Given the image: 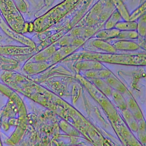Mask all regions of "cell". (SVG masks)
Returning <instances> with one entry per match:
<instances>
[{
    "instance_id": "1",
    "label": "cell",
    "mask_w": 146,
    "mask_h": 146,
    "mask_svg": "<svg viewBox=\"0 0 146 146\" xmlns=\"http://www.w3.org/2000/svg\"><path fill=\"white\" fill-rule=\"evenodd\" d=\"M33 51L32 47H9L0 48V54H6L10 55H18L19 54H27Z\"/></svg>"
},
{
    "instance_id": "2",
    "label": "cell",
    "mask_w": 146,
    "mask_h": 146,
    "mask_svg": "<svg viewBox=\"0 0 146 146\" xmlns=\"http://www.w3.org/2000/svg\"><path fill=\"white\" fill-rule=\"evenodd\" d=\"M112 3L115 6L117 11L125 21H129V13L124 6L121 0H110Z\"/></svg>"
},
{
    "instance_id": "3",
    "label": "cell",
    "mask_w": 146,
    "mask_h": 146,
    "mask_svg": "<svg viewBox=\"0 0 146 146\" xmlns=\"http://www.w3.org/2000/svg\"><path fill=\"white\" fill-rule=\"evenodd\" d=\"M120 30L115 28V29H109L102 30L99 31L96 36L100 39H110L113 37H116Z\"/></svg>"
},
{
    "instance_id": "4",
    "label": "cell",
    "mask_w": 146,
    "mask_h": 146,
    "mask_svg": "<svg viewBox=\"0 0 146 146\" xmlns=\"http://www.w3.org/2000/svg\"><path fill=\"white\" fill-rule=\"evenodd\" d=\"M137 24L133 21H127L126 22H118L115 27L119 30H136L137 29Z\"/></svg>"
},
{
    "instance_id": "5",
    "label": "cell",
    "mask_w": 146,
    "mask_h": 146,
    "mask_svg": "<svg viewBox=\"0 0 146 146\" xmlns=\"http://www.w3.org/2000/svg\"><path fill=\"white\" fill-rule=\"evenodd\" d=\"M46 67V63H28L26 64L24 70L29 74H34V73H38L39 71L43 70L44 69V68Z\"/></svg>"
},
{
    "instance_id": "6",
    "label": "cell",
    "mask_w": 146,
    "mask_h": 146,
    "mask_svg": "<svg viewBox=\"0 0 146 146\" xmlns=\"http://www.w3.org/2000/svg\"><path fill=\"white\" fill-rule=\"evenodd\" d=\"M114 46L116 48L120 50H135L138 48L137 44L127 40H121V42H116Z\"/></svg>"
},
{
    "instance_id": "7",
    "label": "cell",
    "mask_w": 146,
    "mask_h": 146,
    "mask_svg": "<svg viewBox=\"0 0 146 146\" xmlns=\"http://www.w3.org/2000/svg\"><path fill=\"white\" fill-rule=\"evenodd\" d=\"M138 37V33L135 30H121L116 38L119 39H136Z\"/></svg>"
},
{
    "instance_id": "8",
    "label": "cell",
    "mask_w": 146,
    "mask_h": 146,
    "mask_svg": "<svg viewBox=\"0 0 146 146\" xmlns=\"http://www.w3.org/2000/svg\"><path fill=\"white\" fill-rule=\"evenodd\" d=\"M110 73L107 70H92L87 71L86 72L87 76L94 78H106L110 75Z\"/></svg>"
},
{
    "instance_id": "9",
    "label": "cell",
    "mask_w": 146,
    "mask_h": 146,
    "mask_svg": "<svg viewBox=\"0 0 146 146\" xmlns=\"http://www.w3.org/2000/svg\"><path fill=\"white\" fill-rule=\"evenodd\" d=\"M121 16L117 11H115L108 19L107 23H106V29H112L115 26L116 23L120 21Z\"/></svg>"
},
{
    "instance_id": "10",
    "label": "cell",
    "mask_w": 146,
    "mask_h": 146,
    "mask_svg": "<svg viewBox=\"0 0 146 146\" xmlns=\"http://www.w3.org/2000/svg\"><path fill=\"white\" fill-rule=\"evenodd\" d=\"M80 69L82 70H100L102 66L95 62H83L78 64Z\"/></svg>"
}]
</instances>
